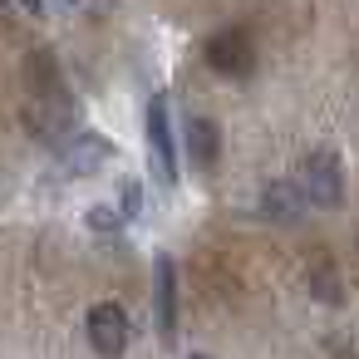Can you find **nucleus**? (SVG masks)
Instances as JSON below:
<instances>
[{"label":"nucleus","mask_w":359,"mask_h":359,"mask_svg":"<svg viewBox=\"0 0 359 359\" xmlns=\"http://www.w3.org/2000/svg\"><path fill=\"white\" fill-rule=\"evenodd\" d=\"M148 148H153L158 177L172 187L177 182V148H172V123H168V99L163 94H153V104H148Z\"/></svg>","instance_id":"20e7f679"},{"label":"nucleus","mask_w":359,"mask_h":359,"mask_svg":"<svg viewBox=\"0 0 359 359\" xmlns=\"http://www.w3.org/2000/svg\"><path fill=\"white\" fill-rule=\"evenodd\" d=\"M60 163H65V172L89 177V172H99V168L114 163V143H104L99 133H79V128H74V138L60 148Z\"/></svg>","instance_id":"39448f33"},{"label":"nucleus","mask_w":359,"mask_h":359,"mask_svg":"<svg viewBox=\"0 0 359 359\" xmlns=\"http://www.w3.org/2000/svg\"><path fill=\"white\" fill-rule=\"evenodd\" d=\"M295 182H300V192L310 197V207H339V202H344V172H339V158H334L330 148L305 153Z\"/></svg>","instance_id":"f257e3e1"},{"label":"nucleus","mask_w":359,"mask_h":359,"mask_svg":"<svg viewBox=\"0 0 359 359\" xmlns=\"http://www.w3.org/2000/svg\"><path fill=\"white\" fill-rule=\"evenodd\" d=\"M217 148H222L217 123L212 118H187V158H192V168H212Z\"/></svg>","instance_id":"6e6552de"},{"label":"nucleus","mask_w":359,"mask_h":359,"mask_svg":"<svg viewBox=\"0 0 359 359\" xmlns=\"http://www.w3.org/2000/svg\"><path fill=\"white\" fill-rule=\"evenodd\" d=\"M25 11H35V15H40V0H25Z\"/></svg>","instance_id":"9d476101"},{"label":"nucleus","mask_w":359,"mask_h":359,"mask_svg":"<svg viewBox=\"0 0 359 359\" xmlns=\"http://www.w3.org/2000/svg\"><path fill=\"white\" fill-rule=\"evenodd\" d=\"M207 65H212L217 74H226V79H246V74L256 69V45H251V35H246V30H217V35L207 40Z\"/></svg>","instance_id":"f03ea898"},{"label":"nucleus","mask_w":359,"mask_h":359,"mask_svg":"<svg viewBox=\"0 0 359 359\" xmlns=\"http://www.w3.org/2000/svg\"><path fill=\"white\" fill-rule=\"evenodd\" d=\"M89 226L94 231H118L123 226V212H109V202H94L89 207Z\"/></svg>","instance_id":"1a4fd4ad"},{"label":"nucleus","mask_w":359,"mask_h":359,"mask_svg":"<svg viewBox=\"0 0 359 359\" xmlns=\"http://www.w3.org/2000/svg\"><path fill=\"white\" fill-rule=\"evenodd\" d=\"M128 334H133V325H128V310H123V305L99 300V305L89 310V344H94L104 359H118V354L128 349Z\"/></svg>","instance_id":"7ed1b4c3"},{"label":"nucleus","mask_w":359,"mask_h":359,"mask_svg":"<svg viewBox=\"0 0 359 359\" xmlns=\"http://www.w3.org/2000/svg\"><path fill=\"white\" fill-rule=\"evenodd\" d=\"M300 207H310V197L300 192V182H271V187L261 192V212L276 217V222H295Z\"/></svg>","instance_id":"423d86ee"},{"label":"nucleus","mask_w":359,"mask_h":359,"mask_svg":"<svg viewBox=\"0 0 359 359\" xmlns=\"http://www.w3.org/2000/svg\"><path fill=\"white\" fill-rule=\"evenodd\" d=\"M192 359H212V354H192Z\"/></svg>","instance_id":"9b49d317"},{"label":"nucleus","mask_w":359,"mask_h":359,"mask_svg":"<svg viewBox=\"0 0 359 359\" xmlns=\"http://www.w3.org/2000/svg\"><path fill=\"white\" fill-rule=\"evenodd\" d=\"M158 334L163 339L177 334V271L168 256L158 261Z\"/></svg>","instance_id":"0eeeda50"}]
</instances>
